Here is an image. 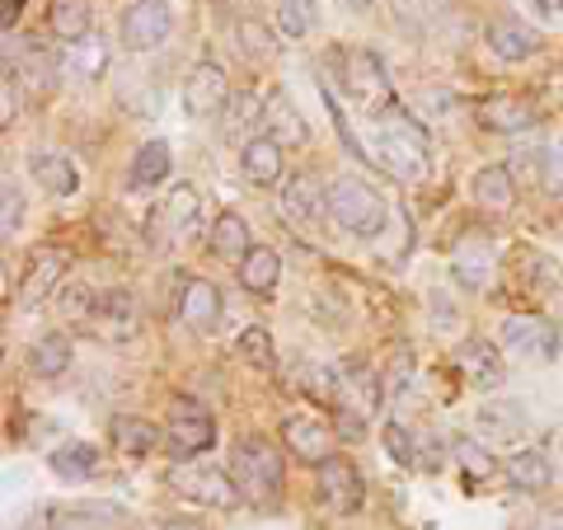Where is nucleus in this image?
Returning a JSON list of instances; mask_svg holds the SVG:
<instances>
[{"mask_svg": "<svg viewBox=\"0 0 563 530\" xmlns=\"http://www.w3.org/2000/svg\"><path fill=\"white\" fill-rule=\"evenodd\" d=\"M329 217L339 231L347 235H357V240H372L385 231V221H390V211H385V198L372 188V184H362V179H339L329 188Z\"/></svg>", "mask_w": 563, "mask_h": 530, "instance_id": "nucleus-1", "label": "nucleus"}, {"mask_svg": "<svg viewBox=\"0 0 563 530\" xmlns=\"http://www.w3.org/2000/svg\"><path fill=\"white\" fill-rule=\"evenodd\" d=\"M282 455L273 441H263V437H240V446H235V484L240 493L250 503H273L277 493H282Z\"/></svg>", "mask_w": 563, "mask_h": 530, "instance_id": "nucleus-2", "label": "nucleus"}, {"mask_svg": "<svg viewBox=\"0 0 563 530\" xmlns=\"http://www.w3.org/2000/svg\"><path fill=\"white\" fill-rule=\"evenodd\" d=\"M376 151L385 155V169H390L395 179H422V174H428V161H432L428 136H422V128H418V122H409V118L380 122Z\"/></svg>", "mask_w": 563, "mask_h": 530, "instance_id": "nucleus-3", "label": "nucleus"}, {"mask_svg": "<svg viewBox=\"0 0 563 530\" xmlns=\"http://www.w3.org/2000/svg\"><path fill=\"white\" fill-rule=\"evenodd\" d=\"M211 441H217V418L192 399H174L169 404V428H165V446H169L174 461H192V455L211 451Z\"/></svg>", "mask_w": 563, "mask_h": 530, "instance_id": "nucleus-4", "label": "nucleus"}, {"mask_svg": "<svg viewBox=\"0 0 563 530\" xmlns=\"http://www.w3.org/2000/svg\"><path fill=\"white\" fill-rule=\"evenodd\" d=\"M174 29V5L169 0H132L122 14V47L128 52H155Z\"/></svg>", "mask_w": 563, "mask_h": 530, "instance_id": "nucleus-5", "label": "nucleus"}, {"mask_svg": "<svg viewBox=\"0 0 563 530\" xmlns=\"http://www.w3.org/2000/svg\"><path fill=\"white\" fill-rule=\"evenodd\" d=\"M347 95L357 99L362 113H385L390 109V76H385V66L376 52H347Z\"/></svg>", "mask_w": 563, "mask_h": 530, "instance_id": "nucleus-6", "label": "nucleus"}, {"mask_svg": "<svg viewBox=\"0 0 563 530\" xmlns=\"http://www.w3.org/2000/svg\"><path fill=\"white\" fill-rule=\"evenodd\" d=\"M503 343H507V352H517V357L554 362L559 357V324L544 320V314H507Z\"/></svg>", "mask_w": 563, "mask_h": 530, "instance_id": "nucleus-7", "label": "nucleus"}, {"mask_svg": "<svg viewBox=\"0 0 563 530\" xmlns=\"http://www.w3.org/2000/svg\"><path fill=\"white\" fill-rule=\"evenodd\" d=\"M198 211H202L198 188H192V184H174L161 198V207L151 211V240L155 244L184 240V231H192V221H198Z\"/></svg>", "mask_w": 563, "mask_h": 530, "instance_id": "nucleus-8", "label": "nucleus"}, {"mask_svg": "<svg viewBox=\"0 0 563 530\" xmlns=\"http://www.w3.org/2000/svg\"><path fill=\"white\" fill-rule=\"evenodd\" d=\"M66 268H70V254H66V250H52V244L33 250L29 268H24V281H20V306H24V310H38L47 296H57Z\"/></svg>", "mask_w": 563, "mask_h": 530, "instance_id": "nucleus-9", "label": "nucleus"}, {"mask_svg": "<svg viewBox=\"0 0 563 530\" xmlns=\"http://www.w3.org/2000/svg\"><path fill=\"white\" fill-rule=\"evenodd\" d=\"M225 99H231V80H225V70L217 62H198L188 70V80H184V113L188 118H217L225 109Z\"/></svg>", "mask_w": 563, "mask_h": 530, "instance_id": "nucleus-10", "label": "nucleus"}, {"mask_svg": "<svg viewBox=\"0 0 563 530\" xmlns=\"http://www.w3.org/2000/svg\"><path fill=\"white\" fill-rule=\"evenodd\" d=\"M484 43H488V52H493L498 62L517 66V62H531L536 52L544 47V33H540V29H531L526 20H517V14H498V20L488 24Z\"/></svg>", "mask_w": 563, "mask_h": 530, "instance_id": "nucleus-11", "label": "nucleus"}, {"mask_svg": "<svg viewBox=\"0 0 563 530\" xmlns=\"http://www.w3.org/2000/svg\"><path fill=\"white\" fill-rule=\"evenodd\" d=\"M540 122V109L531 99H521V95H493L479 103V128L484 132H498V136H521V132H531Z\"/></svg>", "mask_w": 563, "mask_h": 530, "instance_id": "nucleus-12", "label": "nucleus"}, {"mask_svg": "<svg viewBox=\"0 0 563 530\" xmlns=\"http://www.w3.org/2000/svg\"><path fill=\"white\" fill-rule=\"evenodd\" d=\"M225 314V300H221V287L207 277H188L184 291H179V320L192 329V333H211L221 324Z\"/></svg>", "mask_w": 563, "mask_h": 530, "instance_id": "nucleus-13", "label": "nucleus"}, {"mask_svg": "<svg viewBox=\"0 0 563 530\" xmlns=\"http://www.w3.org/2000/svg\"><path fill=\"white\" fill-rule=\"evenodd\" d=\"M333 422H320V418H287L282 422V441H287V451L296 461L306 465H324L333 455Z\"/></svg>", "mask_w": 563, "mask_h": 530, "instance_id": "nucleus-14", "label": "nucleus"}, {"mask_svg": "<svg viewBox=\"0 0 563 530\" xmlns=\"http://www.w3.org/2000/svg\"><path fill=\"white\" fill-rule=\"evenodd\" d=\"M320 498L333 507V511H357L362 507V474L357 465L347 461V455H329L320 465Z\"/></svg>", "mask_w": 563, "mask_h": 530, "instance_id": "nucleus-15", "label": "nucleus"}, {"mask_svg": "<svg viewBox=\"0 0 563 530\" xmlns=\"http://www.w3.org/2000/svg\"><path fill=\"white\" fill-rule=\"evenodd\" d=\"M263 136H273L282 151L306 146V141H310L306 118L296 113V103L287 95H268V103H263Z\"/></svg>", "mask_w": 563, "mask_h": 530, "instance_id": "nucleus-16", "label": "nucleus"}, {"mask_svg": "<svg viewBox=\"0 0 563 530\" xmlns=\"http://www.w3.org/2000/svg\"><path fill=\"white\" fill-rule=\"evenodd\" d=\"M90 329L99 333V339H109V343H132L136 339V300L128 291L99 296V314H95Z\"/></svg>", "mask_w": 563, "mask_h": 530, "instance_id": "nucleus-17", "label": "nucleus"}, {"mask_svg": "<svg viewBox=\"0 0 563 530\" xmlns=\"http://www.w3.org/2000/svg\"><path fill=\"white\" fill-rule=\"evenodd\" d=\"M282 211L291 221H320L329 211V192L314 174H291L287 188H282Z\"/></svg>", "mask_w": 563, "mask_h": 530, "instance_id": "nucleus-18", "label": "nucleus"}, {"mask_svg": "<svg viewBox=\"0 0 563 530\" xmlns=\"http://www.w3.org/2000/svg\"><path fill=\"white\" fill-rule=\"evenodd\" d=\"M282 151L273 136H250L240 146V169H244V179L250 184H258V188H273L277 179H282Z\"/></svg>", "mask_w": 563, "mask_h": 530, "instance_id": "nucleus-19", "label": "nucleus"}, {"mask_svg": "<svg viewBox=\"0 0 563 530\" xmlns=\"http://www.w3.org/2000/svg\"><path fill=\"white\" fill-rule=\"evenodd\" d=\"M109 441L118 455H128V461H146V455L161 446V432L151 428L146 418H132V413H118L109 422Z\"/></svg>", "mask_w": 563, "mask_h": 530, "instance_id": "nucleus-20", "label": "nucleus"}, {"mask_svg": "<svg viewBox=\"0 0 563 530\" xmlns=\"http://www.w3.org/2000/svg\"><path fill=\"white\" fill-rule=\"evenodd\" d=\"M235 273H240V287H244V291L273 296L277 281H282V258H277V250H268V244H254V250L240 258Z\"/></svg>", "mask_w": 563, "mask_h": 530, "instance_id": "nucleus-21", "label": "nucleus"}, {"mask_svg": "<svg viewBox=\"0 0 563 530\" xmlns=\"http://www.w3.org/2000/svg\"><path fill=\"white\" fill-rule=\"evenodd\" d=\"M507 484L521 488V493H544V488L554 484L550 455H544L540 446H526L517 455H507Z\"/></svg>", "mask_w": 563, "mask_h": 530, "instance_id": "nucleus-22", "label": "nucleus"}, {"mask_svg": "<svg viewBox=\"0 0 563 530\" xmlns=\"http://www.w3.org/2000/svg\"><path fill=\"white\" fill-rule=\"evenodd\" d=\"M184 488H188L198 503H207V507H221V511L240 507V498H244L240 484H235L225 470H217V465H207V470H198V474H188Z\"/></svg>", "mask_w": 563, "mask_h": 530, "instance_id": "nucleus-23", "label": "nucleus"}, {"mask_svg": "<svg viewBox=\"0 0 563 530\" xmlns=\"http://www.w3.org/2000/svg\"><path fill=\"white\" fill-rule=\"evenodd\" d=\"M70 362H76V343H70L66 333H43V339L33 343V352H29V371H33L38 380L66 376Z\"/></svg>", "mask_w": 563, "mask_h": 530, "instance_id": "nucleus-24", "label": "nucleus"}, {"mask_svg": "<svg viewBox=\"0 0 563 530\" xmlns=\"http://www.w3.org/2000/svg\"><path fill=\"white\" fill-rule=\"evenodd\" d=\"M169 169H174V146L155 136V141H146V146L132 155V188H141V192L161 188L169 179Z\"/></svg>", "mask_w": 563, "mask_h": 530, "instance_id": "nucleus-25", "label": "nucleus"}, {"mask_svg": "<svg viewBox=\"0 0 563 530\" xmlns=\"http://www.w3.org/2000/svg\"><path fill=\"white\" fill-rule=\"evenodd\" d=\"M455 362H461L470 385H498V376H503V352L488 339H465L461 352H455Z\"/></svg>", "mask_w": 563, "mask_h": 530, "instance_id": "nucleus-26", "label": "nucleus"}, {"mask_svg": "<svg viewBox=\"0 0 563 530\" xmlns=\"http://www.w3.org/2000/svg\"><path fill=\"white\" fill-rule=\"evenodd\" d=\"M29 169H33V179H38L47 192H57V198H70V192L80 188V174L62 151H33Z\"/></svg>", "mask_w": 563, "mask_h": 530, "instance_id": "nucleus-27", "label": "nucleus"}, {"mask_svg": "<svg viewBox=\"0 0 563 530\" xmlns=\"http://www.w3.org/2000/svg\"><path fill=\"white\" fill-rule=\"evenodd\" d=\"M47 24L52 33H57L62 43H85L90 38V24H95V10H90V0H52V10H47Z\"/></svg>", "mask_w": 563, "mask_h": 530, "instance_id": "nucleus-28", "label": "nucleus"}, {"mask_svg": "<svg viewBox=\"0 0 563 530\" xmlns=\"http://www.w3.org/2000/svg\"><path fill=\"white\" fill-rule=\"evenodd\" d=\"M474 418H479V432L498 437V441H512L526 428V404L521 399H488V404H479Z\"/></svg>", "mask_w": 563, "mask_h": 530, "instance_id": "nucleus-29", "label": "nucleus"}, {"mask_svg": "<svg viewBox=\"0 0 563 530\" xmlns=\"http://www.w3.org/2000/svg\"><path fill=\"white\" fill-rule=\"evenodd\" d=\"M474 198H479L488 211H507L517 202V174L507 165H484L474 174Z\"/></svg>", "mask_w": 563, "mask_h": 530, "instance_id": "nucleus-30", "label": "nucleus"}, {"mask_svg": "<svg viewBox=\"0 0 563 530\" xmlns=\"http://www.w3.org/2000/svg\"><path fill=\"white\" fill-rule=\"evenodd\" d=\"M254 250V235H250V221L240 217V211H221L217 225H211V254H221V258H244Z\"/></svg>", "mask_w": 563, "mask_h": 530, "instance_id": "nucleus-31", "label": "nucleus"}, {"mask_svg": "<svg viewBox=\"0 0 563 530\" xmlns=\"http://www.w3.org/2000/svg\"><path fill=\"white\" fill-rule=\"evenodd\" d=\"M47 465L57 470L62 479L85 484V479H95V470H99V451L90 446V441H66V446H57L47 455Z\"/></svg>", "mask_w": 563, "mask_h": 530, "instance_id": "nucleus-32", "label": "nucleus"}, {"mask_svg": "<svg viewBox=\"0 0 563 530\" xmlns=\"http://www.w3.org/2000/svg\"><path fill=\"white\" fill-rule=\"evenodd\" d=\"M488 268H493V254H488V244L484 240H470L455 250V281L470 291H479L484 281H488Z\"/></svg>", "mask_w": 563, "mask_h": 530, "instance_id": "nucleus-33", "label": "nucleus"}, {"mask_svg": "<svg viewBox=\"0 0 563 530\" xmlns=\"http://www.w3.org/2000/svg\"><path fill=\"white\" fill-rule=\"evenodd\" d=\"M320 24V0H277V29L287 38H306Z\"/></svg>", "mask_w": 563, "mask_h": 530, "instance_id": "nucleus-34", "label": "nucleus"}, {"mask_svg": "<svg viewBox=\"0 0 563 530\" xmlns=\"http://www.w3.org/2000/svg\"><path fill=\"white\" fill-rule=\"evenodd\" d=\"M103 70H109V43H103L99 33H90L85 43L70 47V76H80V80H99Z\"/></svg>", "mask_w": 563, "mask_h": 530, "instance_id": "nucleus-35", "label": "nucleus"}, {"mask_svg": "<svg viewBox=\"0 0 563 530\" xmlns=\"http://www.w3.org/2000/svg\"><path fill=\"white\" fill-rule=\"evenodd\" d=\"M235 352L250 366H258V371H268L273 362H277V352H273V333L263 329V324H250V329H240V339H235Z\"/></svg>", "mask_w": 563, "mask_h": 530, "instance_id": "nucleus-36", "label": "nucleus"}, {"mask_svg": "<svg viewBox=\"0 0 563 530\" xmlns=\"http://www.w3.org/2000/svg\"><path fill=\"white\" fill-rule=\"evenodd\" d=\"M380 441H385V455H390L395 465H418V441H413V432L404 428V422H385L380 428Z\"/></svg>", "mask_w": 563, "mask_h": 530, "instance_id": "nucleus-37", "label": "nucleus"}, {"mask_svg": "<svg viewBox=\"0 0 563 530\" xmlns=\"http://www.w3.org/2000/svg\"><path fill=\"white\" fill-rule=\"evenodd\" d=\"M20 225H24V198H20V188H14V179H5V188H0V235L14 240Z\"/></svg>", "mask_w": 563, "mask_h": 530, "instance_id": "nucleus-38", "label": "nucleus"}, {"mask_svg": "<svg viewBox=\"0 0 563 530\" xmlns=\"http://www.w3.org/2000/svg\"><path fill=\"white\" fill-rule=\"evenodd\" d=\"M235 38H240V52H244V57H254V62H268V57H273V33L263 29V24L244 20V24L235 29Z\"/></svg>", "mask_w": 563, "mask_h": 530, "instance_id": "nucleus-39", "label": "nucleus"}, {"mask_svg": "<svg viewBox=\"0 0 563 530\" xmlns=\"http://www.w3.org/2000/svg\"><path fill=\"white\" fill-rule=\"evenodd\" d=\"M455 461H461L465 465V474H474V479H488V474L493 470H498V461H493V455L479 446V441H455Z\"/></svg>", "mask_w": 563, "mask_h": 530, "instance_id": "nucleus-40", "label": "nucleus"}, {"mask_svg": "<svg viewBox=\"0 0 563 530\" xmlns=\"http://www.w3.org/2000/svg\"><path fill=\"white\" fill-rule=\"evenodd\" d=\"M62 314L66 320H85V324H95V314H99V296L90 287H70L62 291Z\"/></svg>", "mask_w": 563, "mask_h": 530, "instance_id": "nucleus-41", "label": "nucleus"}, {"mask_svg": "<svg viewBox=\"0 0 563 530\" xmlns=\"http://www.w3.org/2000/svg\"><path fill=\"white\" fill-rule=\"evenodd\" d=\"M333 432H339V441H362L366 437V413L347 409V404H333Z\"/></svg>", "mask_w": 563, "mask_h": 530, "instance_id": "nucleus-42", "label": "nucleus"}, {"mask_svg": "<svg viewBox=\"0 0 563 530\" xmlns=\"http://www.w3.org/2000/svg\"><path fill=\"white\" fill-rule=\"evenodd\" d=\"M409 371H413V357H409V347H399V362H390V371H385V395H404L409 390Z\"/></svg>", "mask_w": 563, "mask_h": 530, "instance_id": "nucleus-43", "label": "nucleus"}, {"mask_svg": "<svg viewBox=\"0 0 563 530\" xmlns=\"http://www.w3.org/2000/svg\"><path fill=\"white\" fill-rule=\"evenodd\" d=\"M20 14H24V0H0V29H5V33H14Z\"/></svg>", "mask_w": 563, "mask_h": 530, "instance_id": "nucleus-44", "label": "nucleus"}, {"mask_svg": "<svg viewBox=\"0 0 563 530\" xmlns=\"http://www.w3.org/2000/svg\"><path fill=\"white\" fill-rule=\"evenodd\" d=\"M536 10H540L550 24H554V20H563V0H536Z\"/></svg>", "mask_w": 563, "mask_h": 530, "instance_id": "nucleus-45", "label": "nucleus"}, {"mask_svg": "<svg viewBox=\"0 0 563 530\" xmlns=\"http://www.w3.org/2000/svg\"><path fill=\"white\" fill-rule=\"evenodd\" d=\"M343 5H347V10H372L376 0H343Z\"/></svg>", "mask_w": 563, "mask_h": 530, "instance_id": "nucleus-46", "label": "nucleus"}, {"mask_svg": "<svg viewBox=\"0 0 563 530\" xmlns=\"http://www.w3.org/2000/svg\"><path fill=\"white\" fill-rule=\"evenodd\" d=\"M165 530H198V526H188V521H169Z\"/></svg>", "mask_w": 563, "mask_h": 530, "instance_id": "nucleus-47", "label": "nucleus"}, {"mask_svg": "<svg viewBox=\"0 0 563 530\" xmlns=\"http://www.w3.org/2000/svg\"><path fill=\"white\" fill-rule=\"evenodd\" d=\"M559 320H563V291H559Z\"/></svg>", "mask_w": 563, "mask_h": 530, "instance_id": "nucleus-48", "label": "nucleus"}, {"mask_svg": "<svg viewBox=\"0 0 563 530\" xmlns=\"http://www.w3.org/2000/svg\"><path fill=\"white\" fill-rule=\"evenodd\" d=\"M76 530H90V526H76Z\"/></svg>", "mask_w": 563, "mask_h": 530, "instance_id": "nucleus-49", "label": "nucleus"}]
</instances>
